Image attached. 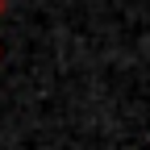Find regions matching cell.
Wrapping results in <instances>:
<instances>
[{
	"label": "cell",
	"instance_id": "6da1fadb",
	"mask_svg": "<svg viewBox=\"0 0 150 150\" xmlns=\"http://www.w3.org/2000/svg\"><path fill=\"white\" fill-rule=\"evenodd\" d=\"M0 13H4V0H0Z\"/></svg>",
	"mask_w": 150,
	"mask_h": 150
}]
</instances>
